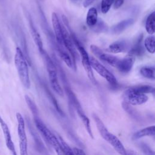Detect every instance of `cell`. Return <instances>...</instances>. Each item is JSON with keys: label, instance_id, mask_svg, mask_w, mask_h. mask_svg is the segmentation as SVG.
I'll list each match as a JSON object with an SVG mask.
<instances>
[{"label": "cell", "instance_id": "4316f807", "mask_svg": "<svg viewBox=\"0 0 155 155\" xmlns=\"http://www.w3.org/2000/svg\"><path fill=\"white\" fill-rule=\"evenodd\" d=\"M56 136L60 142L61 148L64 154V155H75L73 149L64 141V140L61 137V136H60L58 134H57Z\"/></svg>", "mask_w": 155, "mask_h": 155}, {"label": "cell", "instance_id": "5bb4252c", "mask_svg": "<svg viewBox=\"0 0 155 155\" xmlns=\"http://www.w3.org/2000/svg\"><path fill=\"white\" fill-rule=\"evenodd\" d=\"M28 21H29V25H30V32H31V36L33 38V41H34L39 51L40 52V53H41L44 50L42 39H41V36H40L39 33H38V30L35 28L31 18H29Z\"/></svg>", "mask_w": 155, "mask_h": 155}, {"label": "cell", "instance_id": "e0dca14e", "mask_svg": "<svg viewBox=\"0 0 155 155\" xmlns=\"http://www.w3.org/2000/svg\"><path fill=\"white\" fill-rule=\"evenodd\" d=\"M127 47L128 44L125 41H117L111 44L107 50L113 53H119L125 51Z\"/></svg>", "mask_w": 155, "mask_h": 155}, {"label": "cell", "instance_id": "2e32d148", "mask_svg": "<svg viewBox=\"0 0 155 155\" xmlns=\"http://www.w3.org/2000/svg\"><path fill=\"white\" fill-rule=\"evenodd\" d=\"M143 38V35L141 34L139 36L134 44L128 52V54L133 56H140L144 53V49L142 44V41Z\"/></svg>", "mask_w": 155, "mask_h": 155}, {"label": "cell", "instance_id": "52a82bcc", "mask_svg": "<svg viewBox=\"0 0 155 155\" xmlns=\"http://www.w3.org/2000/svg\"><path fill=\"white\" fill-rule=\"evenodd\" d=\"M62 39H63V44L65 48L69 52L71 58L72 59L73 65L76 69V59L77 57V53L75 48L74 44L71 39L70 34H69L67 30L65 28V26L62 25Z\"/></svg>", "mask_w": 155, "mask_h": 155}, {"label": "cell", "instance_id": "6da1fadb", "mask_svg": "<svg viewBox=\"0 0 155 155\" xmlns=\"http://www.w3.org/2000/svg\"><path fill=\"white\" fill-rule=\"evenodd\" d=\"M14 61L21 83L26 88H30V80L27 60L19 47L16 48Z\"/></svg>", "mask_w": 155, "mask_h": 155}, {"label": "cell", "instance_id": "603a6c76", "mask_svg": "<svg viewBox=\"0 0 155 155\" xmlns=\"http://www.w3.org/2000/svg\"><path fill=\"white\" fill-rule=\"evenodd\" d=\"M122 106L124 110L135 120H141V117L139 113L134 108L132 107V105H130L123 101V102L122 103Z\"/></svg>", "mask_w": 155, "mask_h": 155}, {"label": "cell", "instance_id": "836d02e7", "mask_svg": "<svg viewBox=\"0 0 155 155\" xmlns=\"http://www.w3.org/2000/svg\"><path fill=\"white\" fill-rule=\"evenodd\" d=\"M73 150L75 155H86L85 152L82 149H80L79 148L74 147V148H73Z\"/></svg>", "mask_w": 155, "mask_h": 155}, {"label": "cell", "instance_id": "277c9868", "mask_svg": "<svg viewBox=\"0 0 155 155\" xmlns=\"http://www.w3.org/2000/svg\"><path fill=\"white\" fill-rule=\"evenodd\" d=\"M18 122V135L19 137V150L21 155H28L27 150V138L25 132V120L22 114L19 113L16 114Z\"/></svg>", "mask_w": 155, "mask_h": 155}, {"label": "cell", "instance_id": "7a4b0ae2", "mask_svg": "<svg viewBox=\"0 0 155 155\" xmlns=\"http://www.w3.org/2000/svg\"><path fill=\"white\" fill-rule=\"evenodd\" d=\"M41 54L42 55L46 65L51 87L58 95L62 96L64 95V92L58 81L57 67H56L54 61H53L44 50Z\"/></svg>", "mask_w": 155, "mask_h": 155}, {"label": "cell", "instance_id": "8fae6325", "mask_svg": "<svg viewBox=\"0 0 155 155\" xmlns=\"http://www.w3.org/2000/svg\"><path fill=\"white\" fill-rule=\"evenodd\" d=\"M51 23H52L53 28L55 34L56 40L58 45L64 47L63 44L61 23L60 22L58 16L55 12H53L51 14Z\"/></svg>", "mask_w": 155, "mask_h": 155}, {"label": "cell", "instance_id": "7c38bea8", "mask_svg": "<svg viewBox=\"0 0 155 155\" xmlns=\"http://www.w3.org/2000/svg\"><path fill=\"white\" fill-rule=\"evenodd\" d=\"M107 142H108L120 155H126L127 150L124 147L121 141L115 135L110 133Z\"/></svg>", "mask_w": 155, "mask_h": 155}, {"label": "cell", "instance_id": "f546056e", "mask_svg": "<svg viewBox=\"0 0 155 155\" xmlns=\"http://www.w3.org/2000/svg\"><path fill=\"white\" fill-rule=\"evenodd\" d=\"M139 147L143 153L145 155H155L154 151L151 148V147L144 142H140L139 144Z\"/></svg>", "mask_w": 155, "mask_h": 155}, {"label": "cell", "instance_id": "f1b7e54d", "mask_svg": "<svg viewBox=\"0 0 155 155\" xmlns=\"http://www.w3.org/2000/svg\"><path fill=\"white\" fill-rule=\"evenodd\" d=\"M114 0H102L101 4V10L104 14L107 13L110 9Z\"/></svg>", "mask_w": 155, "mask_h": 155}, {"label": "cell", "instance_id": "d590c367", "mask_svg": "<svg viewBox=\"0 0 155 155\" xmlns=\"http://www.w3.org/2000/svg\"><path fill=\"white\" fill-rule=\"evenodd\" d=\"M126 155H139L137 152L132 150H127Z\"/></svg>", "mask_w": 155, "mask_h": 155}, {"label": "cell", "instance_id": "30bf717a", "mask_svg": "<svg viewBox=\"0 0 155 155\" xmlns=\"http://www.w3.org/2000/svg\"><path fill=\"white\" fill-rule=\"evenodd\" d=\"M135 61V57L128 54L122 59H119L116 67L122 73H127L132 69Z\"/></svg>", "mask_w": 155, "mask_h": 155}, {"label": "cell", "instance_id": "9c48e42d", "mask_svg": "<svg viewBox=\"0 0 155 155\" xmlns=\"http://www.w3.org/2000/svg\"><path fill=\"white\" fill-rule=\"evenodd\" d=\"M0 127L3 133L7 148L9 150V151L11 152L12 155H17L15 147L12 139V136L10 134L9 128L7 124H6V122L4 121V120L2 119V117L1 116H0Z\"/></svg>", "mask_w": 155, "mask_h": 155}, {"label": "cell", "instance_id": "1f68e13d", "mask_svg": "<svg viewBox=\"0 0 155 155\" xmlns=\"http://www.w3.org/2000/svg\"><path fill=\"white\" fill-rule=\"evenodd\" d=\"M95 27V31H98V32H102L104 30H106L107 26L105 24V23L103 21H98L97 22V23L96 24V25L94 26Z\"/></svg>", "mask_w": 155, "mask_h": 155}, {"label": "cell", "instance_id": "4fadbf2b", "mask_svg": "<svg viewBox=\"0 0 155 155\" xmlns=\"http://www.w3.org/2000/svg\"><path fill=\"white\" fill-rule=\"evenodd\" d=\"M27 126L28 128L29 129V131L30 132V134L34 140L35 142V144L36 146V148H37V150L42 153H45V148L44 146L43 142L42 141V140L41 139L40 137L39 136V135L38 134L37 132L35 131V130L34 129L32 124H31V122H30L29 120H27Z\"/></svg>", "mask_w": 155, "mask_h": 155}, {"label": "cell", "instance_id": "5b68a950", "mask_svg": "<svg viewBox=\"0 0 155 155\" xmlns=\"http://www.w3.org/2000/svg\"><path fill=\"white\" fill-rule=\"evenodd\" d=\"M90 62L91 68H93L101 76L104 78L113 87L117 85V81L115 76L106 67L101 64L96 59L91 56Z\"/></svg>", "mask_w": 155, "mask_h": 155}, {"label": "cell", "instance_id": "ffe728a7", "mask_svg": "<svg viewBox=\"0 0 155 155\" xmlns=\"http://www.w3.org/2000/svg\"><path fill=\"white\" fill-rule=\"evenodd\" d=\"M98 21L97 19V11L94 7H91L88 9L86 23L90 27H94Z\"/></svg>", "mask_w": 155, "mask_h": 155}, {"label": "cell", "instance_id": "8992f818", "mask_svg": "<svg viewBox=\"0 0 155 155\" xmlns=\"http://www.w3.org/2000/svg\"><path fill=\"white\" fill-rule=\"evenodd\" d=\"M122 97L124 102L130 105H139L145 103L148 99L146 94L139 93L134 90L133 87L126 90Z\"/></svg>", "mask_w": 155, "mask_h": 155}, {"label": "cell", "instance_id": "cb8c5ba5", "mask_svg": "<svg viewBox=\"0 0 155 155\" xmlns=\"http://www.w3.org/2000/svg\"><path fill=\"white\" fill-rule=\"evenodd\" d=\"M140 73L141 75L147 79L154 80V68L153 67H143L140 69Z\"/></svg>", "mask_w": 155, "mask_h": 155}, {"label": "cell", "instance_id": "e575fe53", "mask_svg": "<svg viewBox=\"0 0 155 155\" xmlns=\"http://www.w3.org/2000/svg\"><path fill=\"white\" fill-rule=\"evenodd\" d=\"M96 0H84L83 1V6L85 8H87L91 5L93 2H94Z\"/></svg>", "mask_w": 155, "mask_h": 155}, {"label": "cell", "instance_id": "4dcf8cb0", "mask_svg": "<svg viewBox=\"0 0 155 155\" xmlns=\"http://www.w3.org/2000/svg\"><path fill=\"white\" fill-rule=\"evenodd\" d=\"M46 91H47V94H48L49 98L50 99V100H51L52 104H53L54 108H56V110L58 111V112H59V113L60 114L63 115V114H64V113H63L62 110H61V107H59V104H58V102H57L56 99L54 98V97L53 96V94L51 93V92H50L47 88H46Z\"/></svg>", "mask_w": 155, "mask_h": 155}, {"label": "cell", "instance_id": "484cf974", "mask_svg": "<svg viewBox=\"0 0 155 155\" xmlns=\"http://www.w3.org/2000/svg\"><path fill=\"white\" fill-rule=\"evenodd\" d=\"M25 102H26L30 110L31 111V112L33 114V117L38 116H39V110H38V108L37 105H36L35 102L28 95L25 96Z\"/></svg>", "mask_w": 155, "mask_h": 155}, {"label": "cell", "instance_id": "44dd1931", "mask_svg": "<svg viewBox=\"0 0 155 155\" xmlns=\"http://www.w3.org/2000/svg\"><path fill=\"white\" fill-rule=\"evenodd\" d=\"M58 47V50L59 53V55L61 58V59L63 60V61L65 62V64L70 68L73 69L74 70H76V69L75 68L72 59L71 58V57L69 56V54L67 53V51H65V47H61V46H59L57 45Z\"/></svg>", "mask_w": 155, "mask_h": 155}, {"label": "cell", "instance_id": "d6986e66", "mask_svg": "<svg viewBox=\"0 0 155 155\" xmlns=\"http://www.w3.org/2000/svg\"><path fill=\"white\" fill-rule=\"evenodd\" d=\"M134 19L133 18H128L127 19H124L117 24L114 25L112 28V32L116 34H119L125 30L129 26L131 25L134 23Z\"/></svg>", "mask_w": 155, "mask_h": 155}, {"label": "cell", "instance_id": "d6a6232c", "mask_svg": "<svg viewBox=\"0 0 155 155\" xmlns=\"http://www.w3.org/2000/svg\"><path fill=\"white\" fill-rule=\"evenodd\" d=\"M124 2V0H114L113 2V7L114 9H117L120 7Z\"/></svg>", "mask_w": 155, "mask_h": 155}, {"label": "cell", "instance_id": "9a60e30c", "mask_svg": "<svg viewBox=\"0 0 155 155\" xmlns=\"http://www.w3.org/2000/svg\"><path fill=\"white\" fill-rule=\"evenodd\" d=\"M92 116H93V119L94 120V122L96 125V127H97L101 137L105 140L107 141L110 133L108 131V130H107V128L105 126V125L103 123V122L102 121V120L99 117V116L96 114L93 113Z\"/></svg>", "mask_w": 155, "mask_h": 155}, {"label": "cell", "instance_id": "d4e9b609", "mask_svg": "<svg viewBox=\"0 0 155 155\" xmlns=\"http://www.w3.org/2000/svg\"><path fill=\"white\" fill-rule=\"evenodd\" d=\"M144 46L146 50L151 54H153L155 51L154 46V36L150 35L147 36L144 41Z\"/></svg>", "mask_w": 155, "mask_h": 155}, {"label": "cell", "instance_id": "ba28073f", "mask_svg": "<svg viewBox=\"0 0 155 155\" xmlns=\"http://www.w3.org/2000/svg\"><path fill=\"white\" fill-rule=\"evenodd\" d=\"M90 49L93 54L96 56L101 61H103L112 67H116L119 60L118 58L104 53L100 48L95 45H91Z\"/></svg>", "mask_w": 155, "mask_h": 155}, {"label": "cell", "instance_id": "ac0fdd59", "mask_svg": "<svg viewBox=\"0 0 155 155\" xmlns=\"http://www.w3.org/2000/svg\"><path fill=\"white\" fill-rule=\"evenodd\" d=\"M155 133V128L154 125L148 127L141 129L136 132L132 136L133 140H137L145 136H154Z\"/></svg>", "mask_w": 155, "mask_h": 155}, {"label": "cell", "instance_id": "7402d4cb", "mask_svg": "<svg viewBox=\"0 0 155 155\" xmlns=\"http://www.w3.org/2000/svg\"><path fill=\"white\" fill-rule=\"evenodd\" d=\"M155 12L151 13L147 18L145 23V28L148 34L152 35L155 31Z\"/></svg>", "mask_w": 155, "mask_h": 155}, {"label": "cell", "instance_id": "3957f363", "mask_svg": "<svg viewBox=\"0 0 155 155\" xmlns=\"http://www.w3.org/2000/svg\"><path fill=\"white\" fill-rule=\"evenodd\" d=\"M70 35H71V39L73 41L75 47L77 48V49L78 50V51L80 53L82 64L83 65V67H84L87 74V76H88L89 79L93 84H96L97 82H96V79L94 76V74H93V73L92 71V68L91 67L90 62V57L88 56V54L87 51L85 50V49L83 47V45L81 44V43L79 42L78 39L76 38V36L72 32H71Z\"/></svg>", "mask_w": 155, "mask_h": 155}, {"label": "cell", "instance_id": "83f0119b", "mask_svg": "<svg viewBox=\"0 0 155 155\" xmlns=\"http://www.w3.org/2000/svg\"><path fill=\"white\" fill-rule=\"evenodd\" d=\"M134 90L136 91L143 93V94H147V93H154V88L152 86L148 85H137L133 87Z\"/></svg>", "mask_w": 155, "mask_h": 155}]
</instances>
